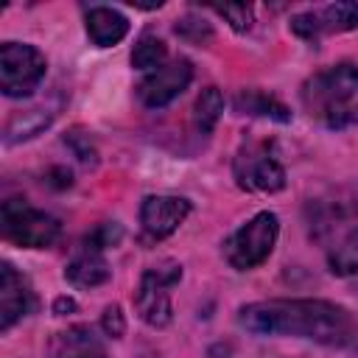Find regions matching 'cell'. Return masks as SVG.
Segmentation results:
<instances>
[{"label":"cell","mask_w":358,"mask_h":358,"mask_svg":"<svg viewBox=\"0 0 358 358\" xmlns=\"http://www.w3.org/2000/svg\"><path fill=\"white\" fill-rule=\"evenodd\" d=\"M235 182L249 193H277L285 187V168L266 143H243L235 157Z\"/></svg>","instance_id":"7"},{"label":"cell","mask_w":358,"mask_h":358,"mask_svg":"<svg viewBox=\"0 0 358 358\" xmlns=\"http://www.w3.org/2000/svg\"><path fill=\"white\" fill-rule=\"evenodd\" d=\"M53 117H56V109H50V106H34V109L17 112L3 129V143L17 145L25 140H34L36 134H42L53 123Z\"/></svg>","instance_id":"14"},{"label":"cell","mask_w":358,"mask_h":358,"mask_svg":"<svg viewBox=\"0 0 358 358\" xmlns=\"http://www.w3.org/2000/svg\"><path fill=\"white\" fill-rule=\"evenodd\" d=\"M67 143L73 145V151H76V157H78V159L92 162V165H95V148H92L90 137H84V143H78V131H73V134H67Z\"/></svg>","instance_id":"22"},{"label":"cell","mask_w":358,"mask_h":358,"mask_svg":"<svg viewBox=\"0 0 358 358\" xmlns=\"http://www.w3.org/2000/svg\"><path fill=\"white\" fill-rule=\"evenodd\" d=\"M126 34H129V20L117 8H109V6L90 8V14H87V36H90L92 45L109 48V45H117Z\"/></svg>","instance_id":"13"},{"label":"cell","mask_w":358,"mask_h":358,"mask_svg":"<svg viewBox=\"0 0 358 358\" xmlns=\"http://www.w3.org/2000/svg\"><path fill=\"white\" fill-rule=\"evenodd\" d=\"M3 238L22 249H48L59 241L62 224L56 215L31 207L25 199H8L0 210Z\"/></svg>","instance_id":"3"},{"label":"cell","mask_w":358,"mask_h":358,"mask_svg":"<svg viewBox=\"0 0 358 358\" xmlns=\"http://www.w3.org/2000/svg\"><path fill=\"white\" fill-rule=\"evenodd\" d=\"M36 308V296L28 285V280L11 266H0V330H11L22 316H28Z\"/></svg>","instance_id":"11"},{"label":"cell","mask_w":358,"mask_h":358,"mask_svg":"<svg viewBox=\"0 0 358 358\" xmlns=\"http://www.w3.org/2000/svg\"><path fill=\"white\" fill-rule=\"evenodd\" d=\"M280 235V218L268 210L252 215L246 224H241L227 241H224V257L232 268L249 271L268 260L274 243Z\"/></svg>","instance_id":"4"},{"label":"cell","mask_w":358,"mask_h":358,"mask_svg":"<svg viewBox=\"0 0 358 358\" xmlns=\"http://www.w3.org/2000/svg\"><path fill=\"white\" fill-rule=\"evenodd\" d=\"M224 115V95L218 87H204L193 103V126L201 134H210Z\"/></svg>","instance_id":"17"},{"label":"cell","mask_w":358,"mask_h":358,"mask_svg":"<svg viewBox=\"0 0 358 358\" xmlns=\"http://www.w3.org/2000/svg\"><path fill=\"white\" fill-rule=\"evenodd\" d=\"M213 11L221 14L232 25V31H238V34H246L255 22V8L246 3H224V6H213Z\"/></svg>","instance_id":"19"},{"label":"cell","mask_w":358,"mask_h":358,"mask_svg":"<svg viewBox=\"0 0 358 358\" xmlns=\"http://www.w3.org/2000/svg\"><path fill=\"white\" fill-rule=\"evenodd\" d=\"M176 34H179L185 42H193V45H207V42L213 39L210 22H204L201 17H193V14L176 20Z\"/></svg>","instance_id":"20"},{"label":"cell","mask_w":358,"mask_h":358,"mask_svg":"<svg viewBox=\"0 0 358 358\" xmlns=\"http://www.w3.org/2000/svg\"><path fill=\"white\" fill-rule=\"evenodd\" d=\"M70 358H106V352L101 347H92V350H84V352H76Z\"/></svg>","instance_id":"24"},{"label":"cell","mask_w":358,"mask_h":358,"mask_svg":"<svg viewBox=\"0 0 358 358\" xmlns=\"http://www.w3.org/2000/svg\"><path fill=\"white\" fill-rule=\"evenodd\" d=\"M73 310H76V299H70V296H59L53 302V313L56 316H64V313H73Z\"/></svg>","instance_id":"23"},{"label":"cell","mask_w":358,"mask_h":358,"mask_svg":"<svg viewBox=\"0 0 358 358\" xmlns=\"http://www.w3.org/2000/svg\"><path fill=\"white\" fill-rule=\"evenodd\" d=\"M101 330L109 338H120L126 333V316H123V308L120 305H106L103 308V313H101Z\"/></svg>","instance_id":"21"},{"label":"cell","mask_w":358,"mask_h":358,"mask_svg":"<svg viewBox=\"0 0 358 358\" xmlns=\"http://www.w3.org/2000/svg\"><path fill=\"white\" fill-rule=\"evenodd\" d=\"M165 62H168V48H165V42L159 36L145 34V36L137 39V45L131 50V67L134 70H143L148 76V73L159 70Z\"/></svg>","instance_id":"18"},{"label":"cell","mask_w":358,"mask_h":358,"mask_svg":"<svg viewBox=\"0 0 358 358\" xmlns=\"http://www.w3.org/2000/svg\"><path fill=\"white\" fill-rule=\"evenodd\" d=\"M48 62L36 45L3 42L0 45V90L8 98L31 95L45 78Z\"/></svg>","instance_id":"6"},{"label":"cell","mask_w":358,"mask_h":358,"mask_svg":"<svg viewBox=\"0 0 358 358\" xmlns=\"http://www.w3.org/2000/svg\"><path fill=\"white\" fill-rule=\"evenodd\" d=\"M112 277V268L103 257V249L92 243H81V249L73 255V260L64 266V280L76 288H98Z\"/></svg>","instance_id":"12"},{"label":"cell","mask_w":358,"mask_h":358,"mask_svg":"<svg viewBox=\"0 0 358 358\" xmlns=\"http://www.w3.org/2000/svg\"><path fill=\"white\" fill-rule=\"evenodd\" d=\"M352 28H358V3L352 0L330 3L319 11H305L291 17V31L308 42H319L327 34H341Z\"/></svg>","instance_id":"9"},{"label":"cell","mask_w":358,"mask_h":358,"mask_svg":"<svg viewBox=\"0 0 358 358\" xmlns=\"http://www.w3.org/2000/svg\"><path fill=\"white\" fill-rule=\"evenodd\" d=\"M235 109L241 115H257V117H271L277 123H288L291 120V112L285 103H280L277 98H271L268 92H260V90H241L235 95Z\"/></svg>","instance_id":"15"},{"label":"cell","mask_w":358,"mask_h":358,"mask_svg":"<svg viewBox=\"0 0 358 358\" xmlns=\"http://www.w3.org/2000/svg\"><path fill=\"white\" fill-rule=\"evenodd\" d=\"M190 81H193V64L187 59H171L137 84V98L148 109H162L173 103L190 87Z\"/></svg>","instance_id":"8"},{"label":"cell","mask_w":358,"mask_h":358,"mask_svg":"<svg viewBox=\"0 0 358 358\" xmlns=\"http://www.w3.org/2000/svg\"><path fill=\"white\" fill-rule=\"evenodd\" d=\"M302 106L310 120L324 129H347L358 123V67L336 64L308 78L302 87Z\"/></svg>","instance_id":"2"},{"label":"cell","mask_w":358,"mask_h":358,"mask_svg":"<svg viewBox=\"0 0 358 358\" xmlns=\"http://www.w3.org/2000/svg\"><path fill=\"white\" fill-rule=\"evenodd\" d=\"M238 322L255 336H294L324 347L358 350V319L327 299H266L241 308Z\"/></svg>","instance_id":"1"},{"label":"cell","mask_w":358,"mask_h":358,"mask_svg":"<svg viewBox=\"0 0 358 358\" xmlns=\"http://www.w3.org/2000/svg\"><path fill=\"white\" fill-rule=\"evenodd\" d=\"M187 215H190V201L182 196H145L140 204V227L154 241L173 235Z\"/></svg>","instance_id":"10"},{"label":"cell","mask_w":358,"mask_h":358,"mask_svg":"<svg viewBox=\"0 0 358 358\" xmlns=\"http://www.w3.org/2000/svg\"><path fill=\"white\" fill-rule=\"evenodd\" d=\"M327 266L336 277L358 274V221L341 235V241L333 243V249L327 252Z\"/></svg>","instance_id":"16"},{"label":"cell","mask_w":358,"mask_h":358,"mask_svg":"<svg viewBox=\"0 0 358 358\" xmlns=\"http://www.w3.org/2000/svg\"><path fill=\"white\" fill-rule=\"evenodd\" d=\"M182 280V266L179 263H159L143 271L131 302L137 316L151 324V327H168L173 319V305H171V288Z\"/></svg>","instance_id":"5"}]
</instances>
